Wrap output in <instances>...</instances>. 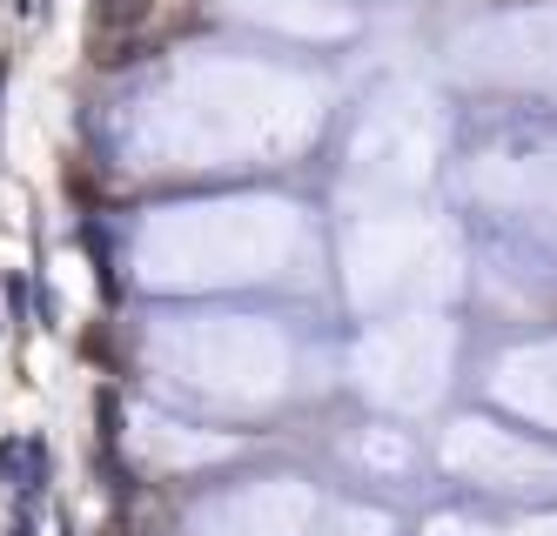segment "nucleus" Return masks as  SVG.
I'll return each mask as SVG.
<instances>
[{"label": "nucleus", "mask_w": 557, "mask_h": 536, "mask_svg": "<svg viewBox=\"0 0 557 536\" xmlns=\"http://www.w3.org/2000/svg\"><path fill=\"white\" fill-rule=\"evenodd\" d=\"M8 536H34V523H27V516H14V529H8Z\"/></svg>", "instance_id": "1"}]
</instances>
